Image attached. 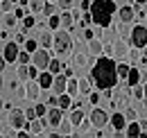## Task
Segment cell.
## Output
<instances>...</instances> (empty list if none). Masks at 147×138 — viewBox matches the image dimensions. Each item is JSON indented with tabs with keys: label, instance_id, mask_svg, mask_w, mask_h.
Here are the masks:
<instances>
[{
	"label": "cell",
	"instance_id": "obj_1",
	"mask_svg": "<svg viewBox=\"0 0 147 138\" xmlns=\"http://www.w3.org/2000/svg\"><path fill=\"white\" fill-rule=\"evenodd\" d=\"M91 77L95 82V86L102 91H109L118 84V72H115V61L109 57H100L95 61V66L91 68Z\"/></svg>",
	"mask_w": 147,
	"mask_h": 138
},
{
	"label": "cell",
	"instance_id": "obj_32",
	"mask_svg": "<svg viewBox=\"0 0 147 138\" xmlns=\"http://www.w3.org/2000/svg\"><path fill=\"white\" fill-rule=\"evenodd\" d=\"M75 66H79V68H82V66H86V54H82V52H79V54H75Z\"/></svg>",
	"mask_w": 147,
	"mask_h": 138
},
{
	"label": "cell",
	"instance_id": "obj_24",
	"mask_svg": "<svg viewBox=\"0 0 147 138\" xmlns=\"http://www.w3.org/2000/svg\"><path fill=\"white\" fill-rule=\"evenodd\" d=\"M115 72H118V79H127L129 66L127 64H115Z\"/></svg>",
	"mask_w": 147,
	"mask_h": 138
},
{
	"label": "cell",
	"instance_id": "obj_37",
	"mask_svg": "<svg viewBox=\"0 0 147 138\" xmlns=\"http://www.w3.org/2000/svg\"><path fill=\"white\" fill-rule=\"evenodd\" d=\"M23 27H25V30L34 27V18H32V16H23Z\"/></svg>",
	"mask_w": 147,
	"mask_h": 138
},
{
	"label": "cell",
	"instance_id": "obj_10",
	"mask_svg": "<svg viewBox=\"0 0 147 138\" xmlns=\"http://www.w3.org/2000/svg\"><path fill=\"white\" fill-rule=\"evenodd\" d=\"M2 57H5V61H16V57H18V43H7Z\"/></svg>",
	"mask_w": 147,
	"mask_h": 138
},
{
	"label": "cell",
	"instance_id": "obj_16",
	"mask_svg": "<svg viewBox=\"0 0 147 138\" xmlns=\"http://www.w3.org/2000/svg\"><path fill=\"white\" fill-rule=\"evenodd\" d=\"M66 93H68L70 97H75V95L79 93V86H77V79H75V77H68V79H66Z\"/></svg>",
	"mask_w": 147,
	"mask_h": 138
},
{
	"label": "cell",
	"instance_id": "obj_8",
	"mask_svg": "<svg viewBox=\"0 0 147 138\" xmlns=\"http://www.w3.org/2000/svg\"><path fill=\"white\" fill-rule=\"evenodd\" d=\"M66 75H59L57 72V77H52V91H55V95H61V93H66Z\"/></svg>",
	"mask_w": 147,
	"mask_h": 138
},
{
	"label": "cell",
	"instance_id": "obj_60",
	"mask_svg": "<svg viewBox=\"0 0 147 138\" xmlns=\"http://www.w3.org/2000/svg\"><path fill=\"white\" fill-rule=\"evenodd\" d=\"M145 20H147V16H145Z\"/></svg>",
	"mask_w": 147,
	"mask_h": 138
},
{
	"label": "cell",
	"instance_id": "obj_2",
	"mask_svg": "<svg viewBox=\"0 0 147 138\" xmlns=\"http://www.w3.org/2000/svg\"><path fill=\"white\" fill-rule=\"evenodd\" d=\"M88 9H91L93 23H97L100 27H109L111 16H113V12H115V2H113V0H93Z\"/></svg>",
	"mask_w": 147,
	"mask_h": 138
},
{
	"label": "cell",
	"instance_id": "obj_44",
	"mask_svg": "<svg viewBox=\"0 0 147 138\" xmlns=\"http://www.w3.org/2000/svg\"><path fill=\"white\" fill-rule=\"evenodd\" d=\"M134 95H136L138 100H143V88H138V84H136V88H134Z\"/></svg>",
	"mask_w": 147,
	"mask_h": 138
},
{
	"label": "cell",
	"instance_id": "obj_58",
	"mask_svg": "<svg viewBox=\"0 0 147 138\" xmlns=\"http://www.w3.org/2000/svg\"><path fill=\"white\" fill-rule=\"evenodd\" d=\"M0 109H2V100H0Z\"/></svg>",
	"mask_w": 147,
	"mask_h": 138
},
{
	"label": "cell",
	"instance_id": "obj_4",
	"mask_svg": "<svg viewBox=\"0 0 147 138\" xmlns=\"http://www.w3.org/2000/svg\"><path fill=\"white\" fill-rule=\"evenodd\" d=\"M131 43H134L136 48H145L147 45V30H145V25H136V27L131 30Z\"/></svg>",
	"mask_w": 147,
	"mask_h": 138
},
{
	"label": "cell",
	"instance_id": "obj_36",
	"mask_svg": "<svg viewBox=\"0 0 147 138\" xmlns=\"http://www.w3.org/2000/svg\"><path fill=\"white\" fill-rule=\"evenodd\" d=\"M5 25H9V27H11V25H16V16H14V14H9V12H5Z\"/></svg>",
	"mask_w": 147,
	"mask_h": 138
},
{
	"label": "cell",
	"instance_id": "obj_33",
	"mask_svg": "<svg viewBox=\"0 0 147 138\" xmlns=\"http://www.w3.org/2000/svg\"><path fill=\"white\" fill-rule=\"evenodd\" d=\"M25 50L32 54V52L36 50V41H34V39H25Z\"/></svg>",
	"mask_w": 147,
	"mask_h": 138
},
{
	"label": "cell",
	"instance_id": "obj_40",
	"mask_svg": "<svg viewBox=\"0 0 147 138\" xmlns=\"http://www.w3.org/2000/svg\"><path fill=\"white\" fill-rule=\"evenodd\" d=\"M0 7L2 12H11V0H0Z\"/></svg>",
	"mask_w": 147,
	"mask_h": 138
},
{
	"label": "cell",
	"instance_id": "obj_17",
	"mask_svg": "<svg viewBox=\"0 0 147 138\" xmlns=\"http://www.w3.org/2000/svg\"><path fill=\"white\" fill-rule=\"evenodd\" d=\"M127 129V136H143V131H140V124L136 120H129V124L125 127Z\"/></svg>",
	"mask_w": 147,
	"mask_h": 138
},
{
	"label": "cell",
	"instance_id": "obj_48",
	"mask_svg": "<svg viewBox=\"0 0 147 138\" xmlns=\"http://www.w3.org/2000/svg\"><path fill=\"white\" fill-rule=\"evenodd\" d=\"M93 18H91V14H84V20H82V25H88Z\"/></svg>",
	"mask_w": 147,
	"mask_h": 138
},
{
	"label": "cell",
	"instance_id": "obj_30",
	"mask_svg": "<svg viewBox=\"0 0 147 138\" xmlns=\"http://www.w3.org/2000/svg\"><path fill=\"white\" fill-rule=\"evenodd\" d=\"M59 20H61V25H66V27H70V25H73V14H68V12H66L63 16H59Z\"/></svg>",
	"mask_w": 147,
	"mask_h": 138
},
{
	"label": "cell",
	"instance_id": "obj_19",
	"mask_svg": "<svg viewBox=\"0 0 147 138\" xmlns=\"http://www.w3.org/2000/svg\"><path fill=\"white\" fill-rule=\"evenodd\" d=\"M57 106L63 111V109H68L70 106V95L68 93H61V95H57Z\"/></svg>",
	"mask_w": 147,
	"mask_h": 138
},
{
	"label": "cell",
	"instance_id": "obj_9",
	"mask_svg": "<svg viewBox=\"0 0 147 138\" xmlns=\"http://www.w3.org/2000/svg\"><path fill=\"white\" fill-rule=\"evenodd\" d=\"M111 127H113L115 131H122V129L127 127V118H125V113H120V111L113 113V116H111Z\"/></svg>",
	"mask_w": 147,
	"mask_h": 138
},
{
	"label": "cell",
	"instance_id": "obj_3",
	"mask_svg": "<svg viewBox=\"0 0 147 138\" xmlns=\"http://www.w3.org/2000/svg\"><path fill=\"white\" fill-rule=\"evenodd\" d=\"M70 43H73V39H70V34L66 32V30H61V32H57L55 39H52V45H55V50L59 52V54H63V52H68V48H70Z\"/></svg>",
	"mask_w": 147,
	"mask_h": 138
},
{
	"label": "cell",
	"instance_id": "obj_28",
	"mask_svg": "<svg viewBox=\"0 0 147 138\" xmlns=\"http://www.w3.org/2000/svg\"><path fill=\"white\" fill-rule=\"evenodd\" d=\"M48 70H50V72H52V75H57V72H59V70H61V64H59V61H52V59H50V64H48Z\"/></svg>",
	"mask_w": 147,
	"mask_h": 138
},
{
	"label": "cell",
	"instance_id": "obj_21",
	"mask_svg": "<svg viewBox=\"0 0 147 138\" xmlns=\"http://www.w3.org/2000/svg\"><path fill=\"white\" fill-rule=\"evenodd\" d=\"M120 20H122V23H131V20H134V9H131V7H122V9H120Z\"/></svg>",
	"mask_w": 147,
	"mask_h": 138
},
{
	"label": "cell",
	"instance_id": "obj_51",
	"mask_svg": "<svg viewBox=\"0 0 147 138\" xmlns=\"http://www.w3.org/2000/svg\"><path fill=\"white\" fill-rule=\"evenodd\" d=\"M16 43H25V36H23V34H16Z\"/></svg>",
	"mask_w": 147,
	"mask_h": 138
},
{
	"label": "cell",
	"instance_id": "obj_54",
	"mask_svg": "<svg viewBox=\"0 0 147 138\" xmlns=\"http://www.w3.org/2000/svg\"><path fill=\"white\" fill-rule=\"evenodd\" d=\"M136 2H138V5H145V2H147V0H136Z\"/></svg>",
	"mask_w": 147,
	"mask_h": 138
},
{
	"label": "cell",
	"instance_id": "obj_52",
	"mask_svg": "<svg viewBox=\"0 0 147 138\" xmlns=\"http://www.w3.org/2000/svg\"><path fill=\"white\" fill-rule=\"evenodd\" d=\"M5 64H7V61H5V57H0V72L5 70Z\"/></svg>",
	"mask_w": 147,
	"mask_h": 138
},
{
	"label": "cell",
	"instance_id": "obj_57",
	"mask_svg": "<svg viewBox=\"0 0 147 138\" xmlns=\"http://www.w3.org/2000/svg\"><path fill=\"white\" fill-rule=\"evenodd\" d=\"M0 134H2V124H0Z\"/></svg>",
	"mask_w": 147,
	"mask_h": 138
},
{
	"label": "cell",
	"instance_id": "obj_29",
	"mask_svg": "<svg viewBox=\"0 0 147 138\" xmlns=\"http://www.w3.org/2000/svg\"><path fill=\"white\" fill-rule=\"evenodd\" d=\"M43 5H45V0H30L32 12H41V9H43Z\"/></svg>",
	"mask_w": 147,
	"mask_h": 138
},
{
	"label": "cell",
	"instance_id": "obj_55",
	"mask_svg": "<svg viewBox=\"0 0 147 138\" xmlns=\"http://www.w3.org/2000/svg\"><path fill=\"white\" fill-rule=\"evenodd\" d=\"M2 36H5V32H2V30H0V39H2Z\"/></svg>",
	"mask_w": 147,
	"mask_h": 138
},
{
	"label": "cell",
	"instance_id": "obj_23",
	"mask_svg": "<svg viewBox=\"0 0 147 138\" xmlns=\"http://www.w3.org/2000/svg\"><path fill=\"white\" fill-rule=\"evenodd\" d=\"M113 52H115V57H127V45H125V41H118V43L113 45Z\"/></svg>",
	"mask_w": 147,
	"mask_h": 138
},
{
	"label": "cell",
	"instance_id": "obj_59",
	"mask_svg": "<svg viewBox=\"0 0 147 138\" xmlns=\"http://www.w3.org/2000/svg\"><path fill=\"white\" fill-rule=\"evenodd\" d=\"M11 2H18V0H11Z\"/></svg>",
	"mask_w": 147,
	"mask_h": 138
},
{
	"label": "cell",
	"instance_id": "obj_11",
	"mask_svg": "<svg viewBox=\"0 0 147 138\" xmlns=\"http://www.w3.org/2000/svg\"><path fill=\"white\" fill-rule=\"evenodd\" d=\"M48 122H50L52 127H57V124L61 122V109H59V106H52V109L48 111Z\"/></svg>",
	"mask_w": 147,
	"mask_h": 138
},
{
	"label": "cell",
	"instance_id": "obj_49",
	"mask_svg": "<svg viewBox=\"0 0 147 138\" xmlns=\"http://www.w3.org/2000/svg\"><path fill=\"white\" fill-rule=\"evenodd\" d=\"M14 16H16V18H23V16H25V12H23V9H20V7H18V9L14 12Z\"/></svg>",
	"mask_w": 147,
	"mask_h": 138
},
{
	"label": "cell",
	"instance_id": "obj_34",
	"mask_svg": "<svg viewBox=\"0 0 147 138\" xmlns=\"http://www.w3.org/2000/svg\"><path fill=\"white\" fill-rule=\"evenodd\" d=\"M41 45H43V48H50V45H52V36L48 34V32L41 34Z\"/></svg>",
	"mask_w": 147,
	"mask_h": 138
},
{
	"label": "cell",
	"instance_id": "obj_41",
	"mask_svg": "<svg viewBox=\"0 0 147 138\" xmlns=\"http://www.w3.org/2000/svg\"><path fill=\"white\" fill-rule=\"evenodd\" d=\"M73 2H75V0H59V7H61V9H70Z\"/></svg>",
	"mask_w": 147,
	"mask_h": 138
},
{
	"label": "cell",
	"instance_id": "obj_45",
	"mask_svg": "<svg viewBox=\"0 0 147 138\" xmlns=\"http://www.w3.org/2000/svg\"><path fill=\"white\" fill-rule=\"evenodd\" d=\"M100 102V95L97 93H91V104H97Z\"/></svg>",
	"mask_w": 147,
	"mask_h": 138
},
{
	"label": "cell",
	"instance_id": "obj_5",
	"mask_svg": "<svg viewBox=\"0 0 147 138\" xmlns=\"http://www.w3.org/2000/svg\"><path fill=\"white\" fill-rule=\"evenodd\" d=\"M32 61H34V66L38 70H45L48 64H50V52L48 50H34L32 52Z\"/></svg>",
	"mask_w": 147,
	"mask_h": 138
},
{
	"label": "cell",
	"instance_id": "obj_47",
	"mask_svg": "<svg viewBox=\"0 0 147 138\" xmlns=\"http://www.w3.org/2000/svg\"><path fill=\"white\" fill-rule=\"evenodd\" d=\"M138 124H140V131H143V134H147V120H140Z\"/></svg>",
	"mask_w": 147,
	"mask_h": 138
},
{
	"label": "cell",
	"instance_id": "obj_13",
	"mask_svg": "<svg viewBox=\"0 0 147 138\" xmlns=\"http://www.w3.org/2000/svg\"><path fill=\"white\" fill-rule=\"evenodd\" d=\"M25 95H27L30 100H38V95H41V86H38L36 82L27 84V88H25Z\"/></svg>",
	"mask_w": 147,
	"mask_h": 138
},
{
	"label": "cell",
	"instance_id": "obj_56",
	"mask_svg": "<svg viewBox=\"0 0 147 138\" xmlns=\"http://www.w3.org/2000/svg\"><path fill=\"white\" fill-rule=\"evenodd\" d=\"M0 86H2V77H0Z\"/></svg>",
	"mask_w": 147,
	"mask_h": 138
},
{
	"label": "cell",
	"instance_id": "obj_53",
	"mask_svg": "<svg viewBox=\"0 0 147 138\" xmlns=\"http://www.w3.org/2000/svg\"><path fill=\"white\" fill-rule=\"evenodd\" d=\"M143 100H147V84L143 86Z\"/></svg>",
	"mask_w": 147,
	"mask_h": 138
},
{
	"label": "cell",
	"instance_id": "obj_46",
	"mask_svg": "<svg viewBox=\"0 0 147 138\" xmlns=\"http://www.w3.org/2000/svg\"><path fill=\"white\" fill-rule=\"evenodd\" d=\"M48 104H50V106H57V95H50V97H48Z\"/></svg>",
	"mask_w": 147,
	"mask_h": 138
},
{
	"label": "cell",
	"instance_id": "obj_25",
	"mask_svg": "<svg viewBox=\"0 0 147 138\" xmlns=\"http://www.w3.org/2000/svg\"><path fill=\"white\" fill-rule=\"evenodd\" d=\"M30 59H32V57H30V52H27V50H18V57H16L18 64H30Z\"/></svg>",
	"mask_w": 147,
	"mask_h": 138
},
{
	"label": "cell",
	"instance_id": "obj_26",
	"mask_svg": "<svg viewBox=\"0 0 147 138\" xmlns=\"http://www.w3.org/2000/svg\"><path fill=\"white\" fill-rule=\"evenodd\" d=\"M77 86H79V93H88V91H91V82H88V79H79Z\"/></svg>",
	"mask_w": 147,
	"mask_h": 138
},
{
	"label": "cell",
	"instance_id": "obj_35",
	"mask_svg": "<svg viewBox=\"0 0 147 138\" xmlns=\"http://www.w3.org/2000/svg\"><path fill=\"white\" fill-rule=\"evenodd\" d=\"M41 12H43V14H45V16H52V14H55V5H52V2H45V5H43V9H41Z\"/></svg>",
	"mask_w": 147,
	"mask_h": 138
},
{
	"label": "cell",
	"instance_id": "obj_50",
	"mask_svg": "<svg viewBox=\"0 0 147 138\" xmlns=\"http://www.w3.org/2000/svg\"><path fill=\"white\" fill-rule=\"evenodd\" d=\"M88 7H91V0H84V2H82V9H84V12H88Z\"/></svg>",
	"mask_w": 147,
	"mask_h": 138
},
{
	"label": "cell",
	"instance_id": "obj_18",
	"mask_svg": "<svg viewBox=\"0 0 147 138\" xmlns=\"http://www.w3.org/2000/svg\"><path fill=\"white\" fill-rule=\"evenodd\" d=\"M27 129H30V134H41L43 131V122L41 120H27Z\"/></svg>",
	"mask_w": 147,
	"mask_h": 138
},
{
	"label": "cell",
	"instance_id": "obj_38",
	"mask_svg": "<svg viewBox=\"0 0 147 138\" xmlns=\"http://www.w3.org/2000/svg\"><path fill=\"white\" fill-rule=\"evenodd\" d=\"M59 25H61V20H59V16H57V14H52V16H50V27H52V30H57Z\"/></svg>",
	"mask_w": 147,
	"mask_h": 138
},
{
	"label": "cell",
	"instance_id": "obj_43",
	"mask_svg": "<svg viewBox=\"0 0 147 138\" xmlns=\"http://www.w3.org/2000/svg\"><path fill=\"white\" fill-rule=\"evenodd\" d=\"M125 118H127V122H129V120H136V111H134V109H127Z\"/></svg>",
	"mask_w": 147,
	"mask_h": 138
},
{
	"label": "cell",
	"instance_id": "obj_14",
	"mask_svg": "<svg viewBox=\"0 0 147 138\" xmlns=\"http://www.w3.org/2000/svg\"><path fill=\"white\" fill-rule=\"evenodd\" d=\"M127 84H129V86L140 84V70H138V68H129V72H127Z\"/></svg>",
	"mask_w": 147,
	"mask_h": 138
},
{
	"label": "cell",
	"instance_id": "obj_12",
	"mask_svg": "<svg viewBox=\"0 0 147 138\" xmlns=\"http://www.w3.org/2000/svg\"><path fill=\"white\" fill-rule=\"evenodd\" d=\"M102 50H104V45H102V43L93 36L91 41H88V52H91L93 57H100V54H102Z\"/></svg>",
	"mask_w": 147,
	"mask_h": 138
},
{
	"label": "cell",
	"instance_id": "obj_15",
	"mask_svg": "<svg viewBox=\"0 0 147 138\" xmlns=\"http://www.w3.org/2000/svg\"><path fill=\"white\" fill-rule=\"evenodd\" d=\"M38 86L41 88H50L52 86V72H50V70H48V72L43 70V72L38 75Z\"/></svg>",
	"mask_w": 147,
	"mask_h": 138
},
{
	"label": "cell",
	"instance_id": "obj_39",
	"mask_svg": "<svg viewBox=\"0 0 147 138\" xmlns=\"http://www.w3.org/2000/svg\"><path fill=\"white\" fill-rule=\"evenodd\" d=\"M27 77H32V79H36V77H38V68H36V66H30V68H27Z\"/></svg>",
	"mask_w": 147,
	"mask_h": 138
},
{
	"label": "cell",
	"instance_id": "obj_42",
	"mask_svg": "<svg viewBox=\"0 0 147 138\" xmlns=\"http://www.w3.org/2000/svg\"><path fill=\"white\" fill-rule=\"evenodd\" d=\"M23 113H25L27 120H34V118H36V111H34V109H27V111H23Z\"/></svg>",
	"mask_w": 147,
	"mask_h": 138
},
{
	"label": "cell",
	"instance_id": "obj_7",
	"mask_svg": "<svg viewBox=\"0 0 147 138\" xmlns=\"http://www.w3.org/2000/svg\"><path fill=\"white\" fill-rule=\"evenodd\" d=\"M9 122H11L14 129H23V127L27 124V118H25V113H23L20 109H14V111L9 113Z\"/></svg>",
	"mask_w": 147,
	"mask_h": 138
},
{
	"label": "cell",
	"instance_id": "obj_22",
	"mask_svg": "<svg viewBox=\"0 0 147 138\" xmlns=\"http://www.w3.org/2000/svg\"><path fill=\"white\" fill-rule=\"evenodd\" d=\"M82 120H84V111H82V109H75L73 113H70V122H73V127H77Z\"/></svg>",
	"mask_w": 147,
	"mask_h": 138
},
{
	"label": "cell",
	"instance_id": "obj_6",
	"mask_svg": "<svg viewBox=\"0 0 147 138\" xmlns=\"http://www.w3.org/2000/svg\"><path fill=\"white\" fill-rule=\"evenodd\" d=\"M107 122H109V116H107V111H102V109H93V111H91V124H93V127L102 129Z\"/></svg>",
	"mask_w": 147,
	"mask_h": 138
},
{
	"label": "cell",
	"instance_id": "obj_31",
	"mask_svg": "<svg viewBox=\"0 0 147 138\" xmlns=\"http://www.w3.org/2000/svg\"><path fill=\"white\" fill-rule=\"evenodd\" d=\"M34 111H36V118H43V116L48 113V106H45V104H41V102H38L36 106H34Z\"/></svg>",
	"mask_w": 147,
	"mask_h": 138
},
{
	"label": "cell",
	"instance_id": "obj_20",
	"mask_svg": "<svg viewBox=\"0 0 147 138\" xmlns=\"http://www.w3.org/2000/svg\"><path fill=\"white\" fill-rule=\"evenodd\" d=\"M57 127H59V134H63V136L73 134V122H70V120H61Z\"/></svg>",
	"mask_w": 147,
	"mask_h": 138
},
{
	"label": "cell",
	"instance_id": "obj_27",
	"mask_svg": "<svg viewBox=\"0 0 147 138\" xmlns=\"http://www.w3.org/2000/svg\"><path fill=\"white\" fill-rule=\"evenodd\" d=\"M16 77H18V79H27V64H20V66H18Z\"/></svg>",
	"mask_w": 147,
	"mask_h": 138
}]
</instances>
